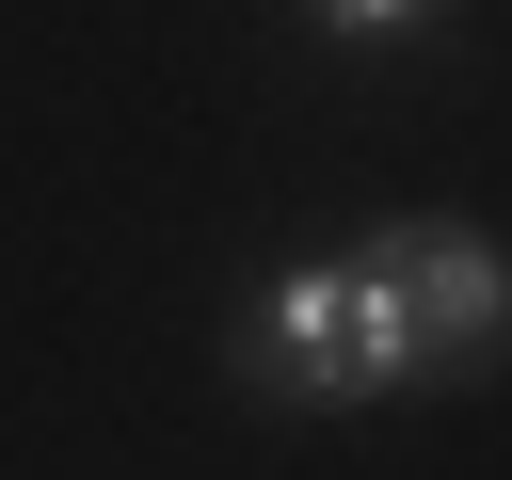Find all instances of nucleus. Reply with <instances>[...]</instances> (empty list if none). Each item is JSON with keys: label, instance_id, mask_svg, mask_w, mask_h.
<instances>
[{"label": "nucleus", "instance_id": "7ed1b4c3", "mask_svg": "<svg viewBox=\"0 0 512 480\" xmlns=\"http://www.w3.org/2000/svg\"><path fill=\"white\" fill-rule=\"evenodd\" d=\"M304 32H336V48H416V32H448V16H416V0H400V16H384V0H336V16H304Z\"/></svg>", "mask_w": 512, "mask_h": 480}, {"label": "nucleus", "instance_id": "f03ea898", "mask_svg": "<svg viewBox=\"0 0 512 480\" xmlns=\"http://www.w3.org/2000/svg\"><path fill=\"white\" fill-rule=\"evenodd\" d=\"M240 368H256L272 400H304V416H352V400L400 384V368H384V320H368V288H352V256H288V272L256 288V320H240Z\"/></svg>", "mask_w": 512, "mask_h": 480}, {"label": "nucleus", "instance_id": "f257e3e1", "mask_svg": "<svg viewBox=\"0 0 512 480\" xmlns=\"http://www.w3.org/2000/svg\"><path fill=\"white\" fill-rule=\"evenodd\" d=\"M352 288H368L400 384H464V368L512 352V256H496L464 208H400V224H368V240H352Z\"/></svg>", "mask_w": 512, "mask_h": 480}]
</instances>
